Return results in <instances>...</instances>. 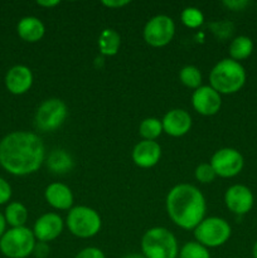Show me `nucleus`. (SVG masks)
<instances>
[{"label": "nucleus", "instance_id": "f257e3e1", "mask_svg": "<svg viewBox=\"0 0 257 258\" xmlns=\"http://www.w3.org/2000/svg\"><path fill=\"white\" fill-rule=\"evenodd\" d=\"M44 158V144L33 133L15 131L0 141V164L13 175L35 173L42 166Z\"/></svg>", "mask_w": 257, "mask_h": 258}, {"label": "nucleus", "instance_id": "f03ea898", "mask_svg": "<svg viewBox=\"0 0 257 258\" xmlns=\"http://www.w3.org/2000/svg\"><path fill=\"white\" fill-rule=\"evenodd\" d=\"M206 198L197 186L178 184L166 196V212L171 221L180 228L194 229L204 219Z\"/></svg>", "mask_w": 257, "mask_h": 258}, {"label": "nucleus", "instance_id": "7ed1b4c3", "mask_svg": "<svg viewBox=\"0 0 257 258\" xmlns=\"http://www.w3.org/2000/svg\"><path fill=\"white\" fill-rule=\"evenodd\" d=\"M246 71L239 62L224 58L219 60L211 71V87L219 95H232L241 90L246 83Z\"/></svg>", "mask_w": 257, "mask_h": 258}, {"label": "nucleus", "instance_id": "20e7f679", "mask_svg": "<svg viewBox=\"0 0 257 258\" xmlns=\"http://www.w3.org/2000/svg\"><path fill=\"white\" fill-rule=\"evenodd\" d=\"M141 251L145 258H176L179 254L175 236L164 227H154L145 232Z\"/></svg>", "mask_w": 257, "mask_h": 258}, {"label": "nucleus", "instance_id": "39448f33", "mask_svg": "<svg viewBox=\"0 0 257 258\" xmlns=\"http://www.w3.org/2000/svg\"><path fill=\"white\" fill-rule=\"evenodd\" d=\"M33 231L27 227H17L5 232L0 238V251L8 258H27L35 247Z\"/></svg>", "mask_w": 257, "mask_h": 258}, {"label": "nucleus", "instance_id": "423d86ee", "mask_svg": "<svg viewBox=\"0 0 257 258\" xmlns=\"http://www.w3.org/2000/svg\"><path fill=\"white\" fill-rule=\"evenodd\" d=\"M68 229L78 238H91L101 229V217L95 209L86 206L71 208L66 219Z\"/></svg>", "mask_w": 257, "mask_h": 258}, {"label": "nucleus", "instance_id": "0eeeda50", "mask_svg": "<svg viewBox=\"0 0 257 258\" xmlns=\"http://www.w3.org/2000/svg\"><path fill=\"white\" fill-rule=\"evenodd\" d=\"M232 233L231 226L228 222L219 217H209L204 218L198 226L194 228V237L197 242L203 244L207 248H216L223 246L229 239Z\"/></svg>", "mask_w": 257, "mask_h": 258}, {"label": "nucleus", "instance_id": "6e6552de", "mask_svg": "<svg viewBox=\"0 0 257 258\" xmlns=\"http://www.w3.org/2000/svg\"><path fill=\"white\" fill-rule=\"evenodd\" d=\"M67 106L59 98H49L40 103L34 116L35 127L43 133H52L59 128L67 117Z\"/></svg>", "mask_w": 257, "mask_h": 258}, {"label": "nucleus", "instance_id": "1a4fd4ad", "mask_svg": "<svg viewBox=\"0 0 257 258\" xmlns=\"http://www.w3.org/2000/svg\"><path fill=\"white\" fill-rule=\"evenodd\" d=\"M175 34L174 20L168 15H155L144 28V39L149 45L155 48L165 47Z\"/></svg>", "mask_w": 257, "mask_h": 258}, {"label": "nucleus", "instance_id": "9d476101", "mask_svg": "<svg viewBox=\"0 0 257 258\" xmlns=\"http://www.w3.org/2000/svg\"><path fill=\"white\" fill-rule=\"evenodd\" d=\"M209 164L213 168L216 175L221 178H233L243 169L244 159L236 149L223 148L213 154Z\"/></svg>", "mask_w": 257, "mask_h": 258}, {"label": "nucleus", "instance_id": "9b49d317", "mask_svg": "<svg viewBox=\"0 0 257 258\" xmlns=\"http://www.w3.org/2000/svg\"><path fill=\"white\" fill-rule=\"evenodd\" d=\"M224 203L232 213L237 216H244L253 207L254 197L248 186L234 184L227 189L224 194Z\"/></svg>", "mask_w": 257, "mask_h": 258}, {"label": "nucleus", "instance_id": "f8f14e48", "mask_svg": "<svg viewBox=\"0 0 257 258\" xmlns=\"http://www.w3.org/2000/svg\"><path fill=\"white\" fill-rule=\"evenodd\" d=\"M191 105L201 115L213 116L221 110L222 97L211 86H201L191 95Z\"/></svg>", "mask_w": 257, "mask_h": 258}, {"label": "nucleus", "instance_id": "ddd939ff", "mask_svg": "<svg viewBox=\"0 0 257 258\" xmlns=\"http://www.w3.org/2000/svg\"><path fill=\"white\" fill-rule=\"evenodd\" d=\"M62 231L63 221L55 213L43 214L35 221L34 227H33L35 239H38L39 242H44V243H48L59 237Z\"/></svg>", "mask_w": 257, "mask_h": 258}, {"label": "nucleus", "instance_id": "4468645a", "mask_svg": "<svg viewBox=\"0 0 257 258\" xmlns=\"http://www.w3.org/2000/svg\"><path fill=\"white\" fill-rule=\"evenodd\" d=\"M163 125V131L173 138H180L189 133L191 127V117L185 110L181 108H174L169 112L165 113V116L161 120Z\"/></svg>", "mask_w": 257, "mask_h": 258}, {"label": "nucleus", "instance_id": "2eb2a0df", "mask_svg": "<svg viewBox=\"0 0 257 258\" xmlns=\"http://www.w3.org/2000/svg\"><path fill=\"white\" fill-rule=\"evenodd\" d=\"M161 148L156 141L143 140L135 145L133 150V160L138 166L144 169L153 168L159 163Z\"/></svg>", "mask_w": 257, "mask_h": 258}, {"label": "nucleus", "instance_id": "dca6fc26", "mask_svg": "<svg viewBox=\"0 0 257 258\" xmlns=\"http://www.w3.org/2000/svg\"><path fill=\"white\" fill-rule=\"evenodd\" d=\"M5 85L13 95H23L28 92L33 85V73L25 66H14L5 77Z\"/></svg>", "mask_w": 257, "mask_h": 258}, {"label": "nucleus", "instance_id": "f3484780", "mask_svg": "<svg viewBox=\"0 0 257 258\" xmlns=\"http://www.w3.org/2000/svg\"><path fill=\"white\" fill-rule=\"evenodd\" d=\"M44 198L54 209L67 211L72 208L73 193L66 184L52 183L45 188Z\"/></svg>", "mask_w": 257, "mask_h": 258}, {"label": "nucleus", "instance_id": "a211bd4d", "mask_svg": "<svg viewBox=\"0 0 257 258\" xmlns=\"http://www.w3.org/2000/svg\"><path fill=\"white\" fill-rule=\"evenodd\" d=\"M18 34L23 40L35 43L44 37L45 27L42 20L35 17H24L18 23Z\"/></svg>", "mask_w": 257, "mask_h": 258}, {"label": "nucleus", "instance_id": "6ab92c4d", "mask_svg": "<svg viewBox=\"0 0 257 258\" xmlns=\"http://www.w3.org/2000/svg\"><path fill=\"white\" fill-rule=\"evenodd\" d=\"M228 52L231 59L236 62L247 59L253 52V42L247 35H238L231 42Z\"/></svg>", "mask_w": 257, "mask_h": 258}, {"label": "nucleus", "instance_id": "aec40b11", "mask_svg": "<svg viewBox=\"0 0 257 258\" xmlns=\"http://www.w3.org/2000/svg\"><path fill=\"white\" fill-rule=\"evenodd\" d=\"M121 38L115 29H103L98 37V47L103 55H116L120 49Z\"/></svg>", "mask_w": 257, "mask_h": 258}, {"label": "nucleus", "instance_id": "412c9836", "mask_svg": "<svg viewBox=\"0 0 257 258\" xmlns=\"http://www.w3.org/2000/svg\"><path fill=\"white\" fill-rule=\"evenodd\" d=\"M4 218L8 224L17 228V227H24L28 221V211L19 202H13L5 209Z\"/></svg>", "mask_w": 257, "mask_h": 258}, {"label": "nucleus", "instance_id": "4be33fe9", "mask_svg": "<svg viewBox=\"0 0 257 258\" xmlns=\"http://www.w3.org/2000/svg\"><path fill=\"white\" fill-rule=\"evenodd\" d=\"M72 165V159L65 150H53L48 156V168L54 173H67Z\"/></svg>", "mask_w": 257, "mask_h": 258}, {"label": "nucleus", "instance_id": "5701e85b", "mask_svg": "<svg viewBox=\"0 0 257 258\" xmlns=\"http://www.w3.org/2000/svg\"><path fill=\"white\" fill-rule=\"evenodd\" d=\"M139 133L143 136L144 140L155 141V139H158L163 133L161 121L155 117L145 118V120L141 121L140 126H139Z\"/></svg>", "mask_w": 257, "mask_h": 258}, {"label": "nucleus", "instance_id": "b1692460", "mask_svg": "<svg viewBox=\"0 0 257 258\" xmlns=\"http://www.w3.org/2000/svg\"><path fill=\"white\" fill-rule=\"evenodd\" d=\"M179 80L188 88L197 90L202 85V73L196 66H185L179 72Z\"/></svg>", "mask_w": 257, "mask_h": 258}, {"label": "nucleus", "instance_id": "393cba45", "mask_svg": "<svg viewBox=\"0 0 257 258\" xmlns=\"http://www.w3.org/2000/svg\"><path fill=\"white\" fill-rule=\"evenodd\" d=\"M179 258H211L208 248L198 242H188L179 251Z\"/></svg>", "mask_w": 257, "mask_h": 258}, {"label": "nucleus", "instance_id": "a878e982", "mask_svg": "<svg viewBox=\"0 0 257 258\" xmlns=\"http://www.w3.org/2000/svg\"><path fill=\"white\" fill-rule=\"evenodd\" d=\"M181 22L188 28H198L203 24L204 15L198 8L188 7L181 12Z\"/></svg>", "mask_w": 257, "mask_h": 258}, {"label": "nucleus", "instance_id": "bb28decb", "mask_svg": "<svg viewBox=\"0 0 257 258\" xmlns=\"http://www.w3.org/2000/svg\"><path fill=\"white\" fill-rule=\"evenodd\" d=\"M216 173H214L213 168H212L211 164L203 163L199 164L196 169V179L199 183L203 184H209L216 179Z\"/></svg>", "mask_w": 257, "mask_h": 258}, {"label": "nucleus", "instance_id": "cd10ccee", "mask_svg": "<svg viewBox=\"0 0 257 258\" xmlns=\"http://www.w3.org/2000/svg\"><path fill=\"white\" fill-rule=\"evenodd\" d=\"M75 258H106L105 253L97 247H86L78 252Z\"/></svg>", "mask_w": 257, "mask_h": 258}, {"label": "nucleus", "instance_id": "c85d7f7f", "mask_svg": "<svg viewBox=\"0 0 257 258\" xmlns=\"http://www.w3.org/2000/svg\"><path fill=\"white\" fill-rule=\"evenodd\" d=\"M10 197H12V188L9 183L5 179L0 178V204L9 202Z\"/></svg>", "mask_w": 257, "mask_h": 258}, {"label": "nucleus", "instance_id": "c756f323", "mask_svg": "<svg viewBox=\"0 0 257 258\" xmlns=\"http://www.w3.org/2000/svg\"><path fill=\"white\" fill-rule=\"evenodd\" d=\"M249 3L247 0H224L223 5L233 12H241L248 5Z\"/></svg>", "mask_w": 257, "mask_h": 258}, {"label": "nucleus", "instance_id": "7c9ffc66", "mask_svg": "<svg viewBox=\"0 0 257 258\" xmlns=\"http://www.w3.org/2000/svg\"><path fill=\"white\" fill-rule=\"evenodd\" d=\"M33 253L35 254L37 258H45L49 254V247H48V244L44 243V242H38V243H35Z\"/></svg>", "mask_w": 257, "mask_h": 258}, {"label": "nucleus", "instance_id": "2f4dec72", "mask_svg": "<svg viewBox=\"0 0 257 258\" xmlns=\"http://www.w3.org/2000/svg\"><path fill=\"white\" fill-rule=\"evenodd\" d=\"M102 4L105 5V7L107 8H122L125 7V5L130 4V2H127V0H108V2H102Z\"/></svg>", "mask_w": 257, "mask_h": 258}, {"label": "nucleus", "instance_id": "473e14b6", "mask_svg": "<svg viewBox=\"0 0 257 258\" xmlns=\"http://www.w3.org/2000/svg\"><path fill=\"white\" fill-rule=\"evenodd\" d=\"M37 4L44 8H53L55 7V5L59 4V2H58V0H48V2L47 0H38Z\"/></svg>", "mask_w": 257, "mask_h": 258}, {"label": "nucleus", "instance_id": "72a5a7b5", "mask_svg": "<svg viewBox=\"0 0 257 258\" xmlns=\"http://www.w3.org/2000/svg\"><path fill=\"white\" fill-rule=\"evenodd\" d=\"M5 227H7V221H5L4 216L0 213V238H2L3 234L5 233Z\"/></svg>", "mask_w": 257, "mask_h": 258}, {"label": "nucleus", "instance_id": "f704fd0d", "mask_svg": "<svg viewBox=\"0 0 257 258\" xmlns=\"http://www.w3.org/2000/svg\"><path fill=\"white\" fill-rule=\"evenodd\" d=\"M123 258H145L143 256V254H139V253H131V254H127V256H125Z\"/></svg>", "mask_w": 257, "mask_h": 258}, {"label": "nucleus", "instance_id": "c9c22d12", "mask_svg": "<svg viewBox=\"0 0 257 258\" xmlns=\"http://www.w3.org/2000/svg\"><path fill=\"white\" fill-rule=\"evenodd\" d=\"M252 256L253 258H257V241L254 242L253 247H252Z\"/></svg>", "mask_w": 257, "mask_h": 258}]
</instances>
